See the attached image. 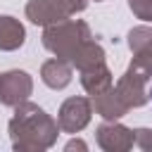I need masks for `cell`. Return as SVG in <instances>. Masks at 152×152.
Here are the masks:
<instances>
[{
	"instance_id": "cell-1",
	"label": "cell",
	"mask_w": 152,
	"mask_h": 152,
	"mask_svg": "<svg viewBox=\"0 0 152 152\" xmlns=\"http://www.w3.org/2000/svg\"><path fill=\"white\" fill-rule=\"evenodd\" d=\"M150 95H152V90H150Z\"/></svg>"
}]
</instances>
